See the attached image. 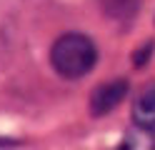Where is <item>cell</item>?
<instances>
[{
	"mask_svg": "<svg viewBox=\"0 0 155 150\" xmlns=\"http://www.w3.org/2000/svg\"><path fill=\"white\" fill-rule=\"evenodd\" d=\"M98 63V48L93 38L83 33H65L50 48V65L55 73L68 80H78L88 75Z\"/></svg>",
	"mask_w": 155,
	"mask_h": 150,
	"instance_id": "1",
	"label": "cell"
},
{
	"mask_svg": "<svg viewBox=\"0 0 155 150\" xmlns=\"http://www.w3.org/2000/svg\"><path fill=\"white\" fill-rule=\"evenodd\" d=\"M128 98V83H125L123 78H115V80H108V83H100L98 88L90 93V115L95 118H103L113 113L115 108H118L123 100Z\"/></svg>",
	"mask_w": 155,
	"mask_h": 150,
	"instance_id": "2",
	"label": "cell"
},
{
	"mask_svg": "<svg viewBox=\"0 0 155 150\" xmlns=\"http://www.w3.org/2000/svg\"><path fill=\"white\" fill-rule=\"evenodd\" d=\"M133 118L135 128L155 133V88H145L133 103Z\"/></svg>",
	"mask_w": 155,
	"mask_h": 150,
	"instance_id": "3",
	"label": "cell"
},
{
	"mask_svg": "<svg viewBox=\"0 0 155 150\" xmlns=\"http://www.w3.org/2000/svg\"><path fill=\"white\" fill-rule=\"evenodd\" d=\"M98 3H100V10H103L105 18L128 23V20H133L138 15L143 0H98Z\"/></svg>",
	"mask_w": 155,
	"mask_h": 150,
	"instance_id": "4",
	"label": "cell"
},
{
	"mask_svg": "<svg viewBox=\"0 0 155 150\" xmlns=\"http://www.w3.org/2000/svg\"><path fill=\"white\" fill-rule=\"evenodd\" d=\"M118 150H155V133L135 128L133 133L125 135V140L120 143Z\"/></svg>",
	"mask_w": 155,
	"mask_h": 150,
	"instance_id": "5",
	"label": "cell"
}]
</instances>
